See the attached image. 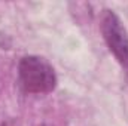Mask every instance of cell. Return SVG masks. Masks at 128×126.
<instances>
[{
  "label": "cell",
  "instance_id": "cell-2",
  "mask_svg": "<svg viewBox=\"0 0 128 126\" xmlns=\"http://www.w3.org/2000/svg\"><path fill=\"white\" fill-rule=\"evenodd\" d=\"M100 28L109 51L122 67L128 68V31L121 18L112 9H104L100 19Z\"/></svg>",
  "mask_w": 128,
  "mask_h": 126
},
{
  "label": "cell",
  "instance_id": "cell-3",
  "mask_svg": "<svg viewBox=\"0 0 128 126\" xmlns=\"http://www.w3.org/2000/svg\"><path fill=\"white\" fill-rule=\"evenodd\" d=\"M37 126H52V125H49V123H40V125H37Z\"/></svg>",
  "mask_w": 128,
  "mask_h": 126
},
{
  "label": "cell",
  "instance_id": "cell-1",
  "mask_svg": "<svg viewBox=\"0 0 128 126\" xmlns=\"http://www.w3.org/2000/svg\"><path fill=\"white\" fill-rule=\"evenodd\" d=\"M18 74L22 88L30 94H48L57 86L54 67L40 57H24L18 65Z\"/></svg>",
  "mask_w": 128,
  "mask_h": 126
}]
</instances>
